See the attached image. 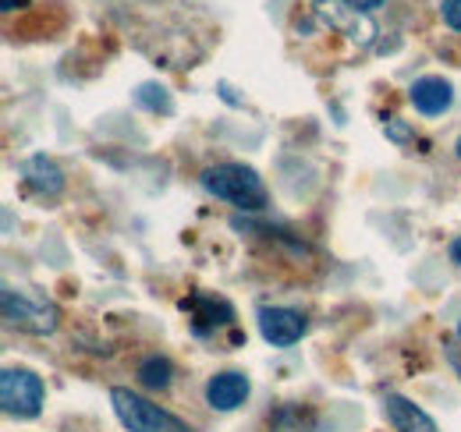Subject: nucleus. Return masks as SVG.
Returning a JSON list of instances; mask_svg holds the SVG:
<instances>
[{
	"instance_id": "4be33fe9",
	"label": "nucleus",
	"mask_w": 461,
	"mask_h": 432,
	"mask_svg": "<svg viewBox=\"0 0 461 432\" xmlns=\"http://www.w3.org/2000/svg\"><path fill=\"white\" fill-rule=\"evenodd\" d=\"M455 153H458V160H461V139H458V146H455Z\"/></svg>"
},
{
	"instance_id": "9d476101",
	"label": "nucleus",
	"mask_w": 461,
	"mask_h": 432,
	"mask_svg": "<svg viewBox=\"0 0 461 432\" xmlns=\"http://www.w3.org/2000/svg\"><path fill=\"white\" fill-rule=\"evenodd\" d=\"M185 309L192 312L195 333H210L213 326L234 323V309H230L224 298H213V294H195L192 302H185Z\"/></svg>"
},
{
	"instance_id": "6e6552de",
	"label": "nucleus",
	"mask_w": 461,
	"mask_h": 432,
	"mask_svg": "<svg viewBox=\"0 0 461 432\" xmlns=\"http://www.w3.org/2000/svg\"><path fill=\"white\" fill-rule=\"evenodd\" d=\"M252 393V382L245 373L228 369V373H217V376L206 379V404L213 411H238Z\"/></svg>"
},
{
	"instance_id": "5701e85b",
	"label": "nucleus",
	"mask_w": 461,
	"mask_h": 432,
	"mask_svg": "<svg viewBox=\"0 0 461 432\" xmlns=\"http://www.w3.org/2000/svg\"><path fill=\"white\" fill-rule=\"evenodd\" d=\"M458 337H461V323H458Z\"/></svg>"
},
{
	"instance_id": "f03ea898",
	"label": "nucleus",
	"mask_w": 461,
	"mask_h": 432,
	"mask_svg": "<svg viewBox=\"0 0 461 432\" xmlns=\"http://www.w3.org/2000/svg\"><path fill=\"white\" fill-rule=\"evenodd\" d=\"M111 408H114L117 422L128 432H195L185 418H177L174 411L153 404L149 397H142L128 386L111 390Z\"/></svg>"
},
{
	"instance_id": "6ab92c4d",
	"label": "nucleus",
	"mask_w": 461,
	"mask_h": 432,
	"mask_svg": "<svg viewBox=\"0 0 461 432\" xmlns=\"http://www.w3.org/2000/svg\"><path fill=\"white\" fill-rule=\"evenodd\" d=\"M451 259L461 266V238H455V241H451Z\"/></svg>"
},
{
	"instance_id": "9b49d317",
	"label": "nucleus",
	"mask_w": 461,
	"mask_h": 432,
	"mask_svg": "<svg viewBox=\"0 0 461 432\" xmlns=\"http://www.w3.org/2000/svg\"><path fill=\"white\" fill-rule=\"evenodd\" d=\"M25 177H29V184L40 195H50L54 199V195L64 192V170L50 157H32V160L25 163Z\"/></svg>"
},
{
	"instance_id": "dca6fc26",
	"label": "nucleus",
	"mask_w": 461,
	"mask_h": 432,
	"mask_svg": "<svg viewBox=\"0 0 461 432\" xmlns=\"http://www.w3.org/2000/svg\"><path fill=\"white\" fill-rule=\"evenodd\" d=\"M440 18H444L455 32H461V0H444V4H440Z\"/></svg>"
},
{
	"instance_id": "f257e3e1",
	"label": "nucleus",
	"mask_w": 461,
	"mask_h": 432,
	"mask_svg": "<svg viewBox=\"0 0 461 432\" xmlns=\"http://www.w3.org/2000/svg\"><path fill=\"white\" fill-rule=\"evenodd\" d=\"M203 188L217 199L230 202L241 213H263L270 202V192L256 166L249 163H213L203 170Z\"/></svg>"
},
{
	"instance_id": "f8f14e48",
	"label": "nucleus",
	"mask_w": 461,
	"mask_h": 432,
	"mask_svg": "<svg viewBox=\"0 0 461 432\" xmlns=\"http://www.w3.org/2000/svg\"><path fill=\"white\" fill-rule=\"evenodd\" d=\"M270 432H320V422L302 404H281L270 418Z\"/></svg>"
},
{
	"instance_id": "aec40b11",
	"label": "nucleus",
	"mask_w": 461,
	"mask_h": 432,
	"mask_svg": "<svg viewBox=\"0 0 461 432\" xmlns=\"http://www.w3.org/2000/svg\"><path fill=\"white\" fill-rule=\"evenodd\" d=\"M358 4H362V7H366V11H373V7H380V4H384V0H358Z\"/></svg>"
},
{
	"instance_id": "4468645a",
	"label": "nucleus",
	"mask_w": 461,
	"mask_h": 432,
	"mask_svg": "<svg viewBox=\"0 0 461 432\" xmlns=\"http://www.w3.org/2000/svg\"><path fill=\"white\" fill-rule=\"evenodd\" d=\"M135 104L142 110H149V113H171L174 110L171 93H167L160 82H142V86L135 89Z\"/></svg>"
},
{
	"instance_id": "2eb2a0df",
	"label": "nucleus",
	"mask_w": 461,
	"mask_h": 432,
	"mask_svg": "<svg viewBox=\"0 0 461 432\" xmlns=\"http://www.w3.org/2000/svg\"><path fill=\"white\" fill-rule=\"evenodd\" d=\"M384 135L391 139V142H398V146H408V142H415V131H411V124L402 121V117H391L387 124H384Z\"/></svg>"
},
{
	"instance_id": "412c9836",
	"label": "nucleus",
	"mask_w": 461,
	"mask_h": 432,
	"mask_svg": "<svg viewBox=\"0 0 461 432\" xmlns=\"http://www.w3.org/2000/svg\"><path fill=\"white\" fill-rule=\"evenodd\" d=\"M14 4H25V0H4V11H14Z\"/></svg>"
},
{
	"instance_id": "a211bd4d",
	"label": "nucleus",
	"mask_w": 461,
	"mask_h": 432,
	"mask_svg": "<svg viewBox=\"0 0 461 432\" xmlns=\"http://www.w3.org/2000/svg\"><path fill=\"white\" fill-rule=\"evenodd\" d=\"M221 96H224V100H228V104H234V107H238V96H234V93H230V86H228V82H221Z\"/></svg>"
},
{
	"instance_id": "39448f33",
	"label": "nucleus",
	"mask_w": 461,
	"mask_h": 432,
	"mask_svg": "<svg viewBox=\"0 0 461 432\" xmlns=\"http://www.w3.org/2000/svg\"><path fill=\"white\" fill-rule=\"evenodd\" d=\"M43 400H47V386L43 376H36L32 369L7 365L0 373V404L11 418H36L43 411Z\"/></svg>"
},
{
	"instance_id": "20e7f679",
	"label": "nucleus",
	"mask_w": 461,
	"mask_h": 432,
	"mask_svg": "<svg viewBox=\"0 0 461 432\" xmlns=\"http://www.w3.org/2000/svg\"><path fill=\"white\" fill-rule=\"evenodd\" d=\"M312 14L330 32H341L345 40L358 43V47H373V40L380 36L373 14L358 0H312Z\"/></svg>"
},
{
	"instance_id": "ddd939ff",
	"label": "nucleus",
	"mask_w": 461,
	"mask_h": 432,
	"mask_svg": "<svg viewBox=\"0 0 461 432\" xmlns=\"http://www.w3.org/2000/svg\"><path fill=\"white\" fill-rule=\"evenodd\" d=\"M139 379H142L149 390H167L174 379V365L164 355H149V358H142V365H139Z\"/></svg>"
},
{
	"instance_id": "423d86ee",
	"label": "nucleus",
	"mask_w": 461,
	"mask_h": 432,
	"mask_svg": "<svg viewBox=\"0 0 461 432\" xmlns=\"http://www.w3.org/2000/svg\"><path fill=\"white\" fill-rule=\"evenodd\" d=\"M256 323H259V337L267 340V344H274V347H291V344H298L302 337H305V316L298 312V309H285V305H267V309H259V316H256Z\"/></svg>"
},
{
	"instance_id": "1a4fd4ad",
	"label": "nucleus",
	"mask_w": 461,
	"mask_h": 432,
	"mask_svg": "<svg viewBox=\"0 0 461 432\" xmlns=\"http://www.w3.org/2000/svg\"><path fill=\"white\" fill-rule=\"evenodd\" d=\"M380 408H384L387 422L394 426V432H440L437 429V422H433L415 400H408V397H402V393H387Z\"/></svg>"
},
{
	"instance_id": "f3484780",
	"label": "nucleus",
	"mask_w": 461,
	"mask_h": 432,
	"mask_svg": "<svg viewBox=\"0 0 461 432\" xmlns=\"http://www.w3.org/2000/svg\"><path fill=\"white\" fill-rule=\"evenodd\" d=\"M447 358H451V365H455V373H458V379H461V347L447 344Z\"/></svg>"
},
{
	"instance_id": "7ed1b4c3",
	"label": "nucleus",
	"mask_w": 461,
	"mask_h": 432,
	"mask_svg": "<svg viewBox=\"0 0 461 432\" xmlns=\"http://www.w3.org/2000/svg\"><path fill=\"white\" fill-rule=\"evenodd\" d=\"M0 305H4V323L22 329V333H32V337H47L60 323L58 305L47 302V298H40V294H29V291L4 287Z\"/></svg>"
},
{
	"instance_id": "0eeeda50",
	"label": "nucleus",
	"mask_w": 461,
	"mask_h": 432,
	"mask_svg": "<svg viewBox=\"0 0 461 432\" xmlns=\"http://www.w3.org/2000/svg\"><path fill=\"white\" fill-rule=\"evenodd\" d=\"M408 100H411V107L419 110V113L440 117V113H447L451 104H455V86L447 78H440V75H422V78L411 82Z\"/></svg>"
}]
</instances>
